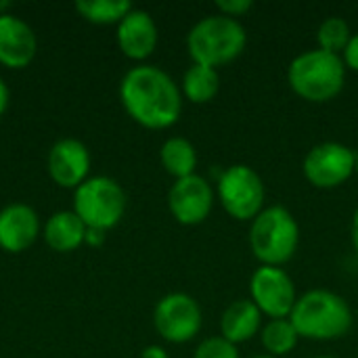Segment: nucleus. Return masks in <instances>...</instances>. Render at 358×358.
Wrapping results in <instances>:
<instances>
[{
  "instance_id": "nucleus-23",
  "label": "nucleus",
  "mask_w": 358,
  "mask_h": 358,
  "mask_svg": "<svg viewBox=\"0 0 358 358\" xmlns=\"http://www.w3.org/2000/svg\"><path fill=\"white\" fill-rule=\"evenodd\" d=\"M193 358H241L237 352V346L227 342L222 336H216V338H208L203 340Z\"/></svg>"
},
{
  "instance_id": "nucleus-21",
  "label": "nucleus",
  "mask_w": 358,
  "mask_h": 358,
  "mask_svg": "<svg viewBox=\"0 0 358 358\" xmlns=\"http://www.w3.org/2000/svg\"><path fill=\"white\" fill-rule=\"evenodd\" d=\"M76 10L90 23L111 25L120 23L132 10V4L128 0H80Z\"/></svg>"
},
{
  "instance_id": "nucleus-19",
  "label": "nucleus",
  "mask_w": 358,
  "mask_h": 358,
  "mask_svg": "<svg viewBox=\"0 0 358 358\" xmlns=\"http://www.w3.org/2000/svg\"><path fill=\"white\" fill-rule=\"evenodd\" d=\"M218 90H220V73L214 67L193 63L182 76V94L195 105L210 103L218 94Z\"/></svg>"
},
{
  "instance_id": "nucleus-33",
  "label": "nucleus",
  "mask_w": 358,
  "mask_h": 358,
  "mask_svg": "<svg viewBox=\"0 0 358 358\" xmlns=\"http://www.w3.org/2000/svg\"><path fill=\"white\" fill-rule=\"evenodd\" d=\"M357 174H358V155H357Z\"/></svg>"
},
{
  "instance_id": "nucleus-30",
  "label": "nucleus",
  "mask_w": 358,
  "mask_h": 358,
  "mask_svg": "<svg viewBox=\"0 0 358 358\" xmlns=\"http://www.w3.org/2000/svg\"><path fill=\"white\" fill-rule=\"evenodd\" d=\"M8 6H10L8 2H0V15H2V13H6V8H8Z\"/></svg>"
},
{
  "instance_id": "nucleus-5",
  "label": "nucleus",
  "mask_w": 358,
  "mask_h": 358,
  "mask_svg": "<svg viewBox=\"0 0 358 358\" xmlns=\"http://www.w3.org/2000/svg\"><path fill=\"white\" fill-rule=\"evenodd\" d=\"M300 227L294 214L283 206L264 208L250 227V248L262 266H283L296 256Z\"/></svg>"
},
{
  "instance_id": "nucleus-1",
  "label": "nucleus",
  "mask_w": 358,
  "mask_h": 358,
  "mask_svg": "<svg viewBox=\"0 0 358 358\" xmlns=\"http://www.w3.org/2000/svg\"><path fill=\"white\" fill-rule=\"evenodd\" d=\"M120 99L128 115L149 130L174 126L182 111L180 88L164 69L155 65L132 67L122 78Z\"/></svg>"
},
{
  "instance_id": "nucleus-29",
  "label": "nucleus",
  "mask_w": 358,
  "mask_h": 358,
  "mask_svg": "<svg viewBox=\"0 0 358 358\" xmlns=\"http://www.w3.org/2000/svg\"><path fill=\"white\" fill-rule=\"evenodd\" d=\"M350 237H352V248L358 256V208L355 210V216H352V227H350Z\"/></svg>"
},
{
  "instance_id": "nucleus-17",
  "label": "nucleus",
  "mask_w": 358,
  "mask_h": 358,
  "mask_svg": "<svg viewBox=\"0 0 358 358\" xmlns=\"http://www.w3.org/2000/svg\"><path fill=\"white\" fill-rule=\"evenodd\" d=\"M86 224L78 218L76 212H55L44 224V241L52 252L67 254L78 250L84 243Z\"/></svg>"
},
{
  "instance_id": "nucleus-8",
  "label": "nucleus",
  "mask_w": 358,
  "mask_h": 358,
  "mask_svg": "<svg viewBox=\"0 0 358 358\" xmlns=\"http://www.w3.org/2000/svg\"><path fill=\"white\" fill-rule=\"evenodd\" d=\"M302 172L317 189H338L357 172V153L334 141L315 145L304 157Z\"/></svg>"
},
{
  "instance_id": "nucleus-9",
  "label": "nucleus",
  "mask_w": 358,
  "mask_h": 358,
  "mask_svg": "<svg viewBox=\"0 0 358 358\" xmlns=\"http://www.w3.org/2000/svg\"><path fill=\"white\" fill-rule=\"evenodd\" d=\"M153 325L166 342H191L201 329V308L189 294H168L155 306Z\"/></svg>"
},
{
  "instance_id": "nucleus-6",
  "label": "nucleus",
  "mask_w": 358,
  "mask_h": 358,
  "mask_svg": "<svg viewBox=\"0 0 358 358\" xmlns=\"http://www.w3.org/2000/svg\"><path fill=\"white\" fill-rule=\"evenodd\" d=\"M73 212L86 229L107 233L126 212V193L122 185L109 176L86 178L73 193Z\"/></svg>"
},
{
  "instance_id": "nucleus-32",
  "label": "nucleus",
  "mask_w": 358,
  "mask_h": 358,
  "mask_svg": "<svg viewBox=\"0 0 358 358\" xmlns=\"http://www.w3.org/2000/svg\"><path fill=\"white\" fill-rule=\"evenodd\" d=\"M315 358H336V357H315Z\"/></svg>"
},
{
  "instance_id": "nucleus-16",
  "label": "nucleus",
  "mask_w": 358,
  "mask_h": 358,
  "mask_svg": "<svg viewBox=\"0 0 358 358\" xmlns=\"http://www.w3.org/2000/svg\"><path fill=\"white\" fill-rule=\"evenodd\" d=\"M262 327V313L252 300H235L220 317V336L231 344L250 342Z\"/></svg>"
},
{
  "instance_id": "nucleus-20",
  "label": "nucleus",
  "mask_w": 358,
  "mask_h": 358,
  "mask_svg": "<svg viewBox=\"0 0 358 358\" xmlns=\"http://www.w3.org/2000/svg\"><path fill=\"white\" fill-rule=\"evenodd\" d=\"M260 340H262V346L268 357L279 358L289 355L296 348L300 336L289 319H271L262 327Z\"/></svg>"
},
{
  "instance_id": "nucleus-10",
  "label": "nucleus",
  "mask_w": 358,
  "mask_h": 358,
  "mask_svg": "<svg viewBox=\"0 0 358 358\" xmlns=\"http://www.w3.org/2000/svg\"><path fill=\"white\" fill-rule=\"evenodd\" d=\"M250 296L268 319H289L298 302L296 285L281 266H260L250 279Z\"/></svg>"
},
{
  "instance_id": "nucleus-15",
  "label": "nucleus",
  "mask_w": 358,
  "mask_h": 358,
  "mask_svg": "<svg viewBox=\"0 0 358 358\" xmlns=\"http://www.w3.org/2000/svg\"><path fill=\"white\" fill-rule=\"evenodd\" d=\"M117 46L120 50L134 61H145L153 55L157 46V25L147 10L132 8L120 23H117Z\"/></svg>"
},
{
  "instance_id": "nucleus-3",
  "label": "nucleus",
  "mask_w": 358,
  "mask_h": 358,
  "mask_svg": "<svg viewBox=\"0 0 358 358\" xmlns=\"http://www.w3.org/2000/svg\"><path fill=\"white\" fill-rule=\"evenodd\" d=\"M248 44L245 27L239 19L224 15H208L197 21L187 36V50L193 63L220 67L235 61Z\"/></svg>"
},
{
  "instance_id": "nucleus-31",
  "label": "nucleus",
  "mask_w": 358,
  "mask_h": 358,
  "mask_svg": "<svg viewBox=\"0 0 358 358\" xmlns=\"http://www.w3.org/2000/svg\"><path fill=\"white\" fill-rule=\"evenodd\" d=\"M254 358H275V357H268V355H262V357H254Z\"/></svg>"
},
{
  "instance_id": "nucleus-7",
  "label": "nucleus",
  "mask_w": 358,
  "mask_h": 358,
  "mask_svg": "<svg viewBox=\"0 0 358 358\" xmlns=\"http://www.w3.org/2000/svg\"><path fill=\"white\" fill-rule=\"evenodd\" d=\"M216 195L231 218L245 222L254 220L264 210L266 191L260 174L254 168L235 164L220 174Z\"/></svg>"
},
{
  "instance_id": "nucleus-28",
  "label": "nucleus",
  "mask_w": 358,
  "mask_h": 358,
  "mask_svg": "<svg viewBox=\"0 0 358 358\" xmlns=\"http://www.w3.org/2000/svg\"><path fill=\"white\" fill-rule=\"evenodd\" d=\"M8 99H10L8 86H6V84H4V80L0 78V115L6 111V107H8Z\"/></svg>"
},
{
  "instance_id": "nucleus-2",
  "label": "nucleus",
  "mask_w": 358,
  "mask_h": 358,
  "mask_svg": "<svg viewBox=\"0 0 358 358\" xmlns=\"http://www.w3.org/2000/svg\"><path fill=\"white\" fill-rule=\"evenodd\" d=\"M289 321L300 338L315 342H334L350 331L352 308L336 292L310 289L298 298Z\"/></svg>"
},
{
  "instance_id": "nucleus-12",
  "label": "nucleus",
  "mask_w": 358,
  "mask_h": 358,
  "mask_svg": "<svg viewBox=\"0 0 358 358\" xmlns=\"http://www.w3.org/2000/svg\"><path fill=\"white\" fill-rule=\"evenodd\" d=\"M48 176L63 189H78L90 170V153L76 138H61L48 151Z\"/></svg>"
},
{
  "instance_id": "nucleus-13",
  "label": "nucleus",
  "mask_w": 358,
  "mask_h": 358,
  "mask_svg": "<svg viewBox=\"0 0 358 358\" xmlns=\"http://www.w3.org/2000/svg\"><path fill=\"white\" fill-rule=\"evenodd\" d=\"M36 34L19 17L10 13L0 15V65L8 69H23L36 57Z\"/></svg>"
},
{
  "instance_id": "nucleus-27",
  "label": "nucleus",
  "mask_w": 358,
  "mask_h": 358,
  "mask_svg": "<svg viewBox=\"0 0 358 358\" xmlns=\"http://www.w3.org/2000/svg\"><path fill=\"white\" fill-rule=\"evenodd\" d=\"M141 358H168V352L162 346H147Z\"/></svg>"
},
{
  "instance_id": "nucleus-26",
  "label": "nucleus",
  "mask_w": 358,
  "mask_h": 358,
  "mask_svg": "<svg viewBox=\"0 0 358 358\" xmlns=\"http://www.w3.org/2000/svg\"><path fill=\"white\" fill-rule=\"evenodd\" d=\"M105 241V231H99V229H86V237H84V243L96 248Z\"/></svg>"
},
{
  "instance_id": "nucleus-14",
  "label": "nucleus",
  "mask_w": 358,
  "mask_h": 358,
  "mask_svg": "<svg viewBox=\"0 0 358 358\" xmlns=\"http://www.w3.org/2000/svg\"><path fill=\"white\" fill-rule=\"evenodd\" d=\"M40 235V218L27 203H10L0 210V248L8 254H21L34 245Z\"/></svg>"
},
{
  "instance_id": "nucleus-11",
  "label": "nucleus",
  "mask_w": 358,
  "mask_h": 358,
  "mask_svg": "<svg viewBox=\"0 0 358 358\" xmlns=\"http://www.w3.org/2000/svg\"><path fill=\"white\" fill-rule=\"evenodd\" d=\"M168 208L176 222L185 227L201 224L214 208V189L199 174L180 178L168 193Z\"/></svg>"
},
{
  "instance_id": "nucleus-4",
  "label": "nucleus",
  "mask_w": 358,
  "mask_h": 358,
  "mask_svg": "<svg viewBox=\"0 0 358 358\" xmlns=\"http://www.w3.org/2000/svg\"><path fill=\"white\" fill-rule=\"evenodd\" d=\"M287 82L300 99L310 103H327L336 99L344 88V59L321 48L306 50L289 63Z\"/></svg>"
},
{
  "instance_id": "nucleus-24",
  "label": "nucleus",
  "mask_w": 358,
  "mask_h": 358,
  "mask_svg": "<svg viewBox=\"0 0 358 358\" xmlns=\"http://www.w3.org/2000/svg\"><path fill=\"white\" fill-rule=\"evenodd\" d=\"M252 6H254L252 0H218L216 2V8L220 10V15L231 17V19L243 17Z\"/></svg>"
},
{
  "instance_id": "nucleus-18",
  "label": "nucleus",
  "mask_w": 358,
  "mask_h": 358,
  "mask_svg": "<svg viewBox=\"0 0 358 358\" xmlns=\"http://www.w3.org/2000/svg\"><path fill=\"white\" fill-rule=\"evenodd\" d=\"M159 159H162L164 170L170 176H174L176 180L195 174V168H197V151H195L193 143L182 136L168 138L162 145Z\"/></svg>"
},
{
  "instance_id": "nucleus-25",
  "label": "nucleus",
  "mask_w": 358,
  "mask_h": 358,
  "mask_svg": "<svg viewBox=\"0 0 358 358\" xmlns=\"http://www.w3.org/2000/svg\"><path fill=\"white\" fill-rule=\"evenodd\" d=\"M344 65L352 71H358V34H352L346 50H344Z\"/></svg>"
},
{
  "instance_id": "nucleus-22",
  "label": "nucleus",
  "mask_w": 358,
  "mask_h": 358,
  "mask_svg": "<svg viewBox=\"0 0 358 358\" xmlns=\"http://www.w3.org/2000/svg\"><path fill=\"white\" fill-rule=\"evenodd\" d=\"M352 38V31H350V25L342 19V17H329L325 19L319 29H317V42H319V48L325 50V52H331V55H344L348 42Z\"/></svg>"
}]
</instances>
